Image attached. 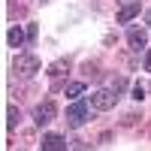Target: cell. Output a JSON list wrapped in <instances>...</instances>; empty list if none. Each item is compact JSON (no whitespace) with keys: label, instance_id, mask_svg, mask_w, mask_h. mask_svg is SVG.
I'll use <instances>...</instances> for the list:
<instances>
[{"label":"cell","instance_id":"obj_2","mask_svg":"<svg viewBox=\"0 0 151 151\" xmlns=\"http://www.w3.org/2000/svg\"><path fill=\"white\" fill-rule=\"evenodd\" d=\"M12 70H15V76H33V73H40V58L36 55H18L15 60H12Z\"/></svg>","mask_w":151,"mask_h":151},{"label":"cell","instance_id":"obj_11","mask_svg":"<svg viewBox=\"0 0 151 151\" xmlns=\"http://www.w3.org/2000/svg\"><path fill=\"white\" fill-rule=\"evenodd\" d=\"M82 91H85V85H82V82H73V85H67V97H79Z\"/></svg>","mask_w":151,"mask_h":151},{"label":"cell","instance_id":"obj_9","mask_svg":"<svg viewBox=\"0 0 151 151\" xmlns=\"http://www.w3.org/2000/svg\"><path fill=\"white\" fill-rule=\"evenodd\" d=\"M18 121H21L18 109H15V106H9V112H6V127H9V130H15V127H18Z\"/></svg>","mask_w":151,"mask_h":151},{"label":"cell","instance_id":"obj_16","mask_svg":"<svg viewBox=\"0 0 151 151\" xmlns=\"http://www.w3.org/2000/svg\"><path fill=\"white\" fill-rule=\"evenodd\" d=\"M145 24H148V27H151V9L145 12Z\"/></svg>","mask_w":151,"mask_h":151},{"label":"cell","instance_id":"obj_4","mask_svg":"<svg viewBox=\"0 0 151 151\" xmlns=\"http://www.w3.org/2000/svg\"><path fill=\"white\" fill-rule=\"evenodd\" d=\"M55 115H58V106L52 103V100H42L40 106L33 109V121L40 124V127H45V124H52L55 121Z\"/></svg>","mask_w":151,"mask_h":151},{"label":"cell","instance_id":"obj_12","mask_svg":"<svg viewBox=\"0 0 151 151\" xmlns=\"http://www.w3.org/2000/svg\"><path fill=\"white\" fill-rule=\"evenodd\" d=\"M142 97H145V88L136 85V88H133V100H142Z\"/></svg>","mask_w":151,"mask_h":151},{"label":"cell","instance_id":"obj_15","mask_svg":"<svg viewBox=\"0 0 151 151\" xmlns=\"http://www.w3.org/2000/svg\"><path fill=\"white\" fill-rule=\"evenodd\" d=\"M121 6H130V3H139V0H118Z\"/></svg>","mask_w":151,"mask_h":151},{"label":"cell","instance_id":"obj_6","mask_svg":"<svg viewBox=\"0 0 151 151\" xmlns=\"http://www.w3.org/2000/svg\"><path fill=\"white\" fill-rule=\"evenodd\" d=\"M40 148H42V151H64V136H58V133H45Z\"/></svg>","mask_w":151,"mask_h":151},{"label":"cell","instance_id":"obj_3","mask_svg":"<svg viewBox=\"0 0 151 151\" xmlns=\"http://www.w3.org/2000/svg\"><path fill=\"white\" fill-rule=\"evenodd\" d=\"M88 100H91V106H94L97 112H109L112 106L118 103V94L112 91V88H103V91H94Z\"/></svg>","mask_w":151,"mask_h":151},{"label":"cell","instance_id":"obj_8","mask_svg":"<svg viewBox=\"0 0 151 151\" xmlns=\"http://www.w3.org/2000/svg\"><path fill=\"white\" fill-rule=\"evenodd\" d=\"M6 40H9V45H12V48H21V45H24V40H27V33H24L21 27H9V36H6Z\"/></svg>","mask_w":151,"mask_h":151},{"label":"cell","instance_id":"obj_14","mask_svg":"<svg viewBox=\"0 0 151 151\" xmlns=\"http://www.w3.org/2000/svg\"><path fill=\"white\" fill-rule=\"evenodd\" d=\"M145 70L151 73V48H148V55H145Z\"/></svg>","mask_w":151,"mask_h":151},{"label":"cell","instance_id":"obj_7","mask_svg":"<svg viewBox=\"0 0 151 151\" xmlns=\"http://www.w3.org/2000/svg\"><path fill=\"white\" fill-rule=\"evenodd\" d=\"M136 15H139V3H130V6H121V12H118V24H127V21H133Z\"/></svg>","mask_w":151,"mask_h":151},{"label":"cell","instance_id":"obj_13","mask_svg":"<svg viewBox=\"0 0 151 151\" xmlns=\"http://www.w3.org/2000/svg\"><path fill=\"white\" fill-rule=\"evenodd\" d=\"M73 151H88V148H85V142H73Z\"/></svg>","mask_w":151,"mask_h":151},{"label":"cell","instance_id":"obj_1","mask_svg":"<svg viewBox=\"0 0 151 151\" xmlns=\"http://www.w3.org/2000/svg\"><path fill=\"white\" fill-rule=\"evenodd\" d=\"M91 100H79V103H73L70 109H67V124L70 127H82V124L88 121V115H91Z\"/></svg>","mask_w":151,"mask_h":151},{"label":"cell","instance_id":"obj_5","mask_svg":"<svg viewBox=\"0 0 151 151\" xmlns=\"http://www.w3.org/2000/svg\"><path fill=\"white\" fill-rule=\"evenodd\" d=\"M127 42H130V48H145L148 45V33H145V27H130V33H127Z\"/></svg>","mask_w":151,"mask_h":151},{"label":"cell","instance_id":"obj_10","mask_svg":"<svg viewBox=\"0 0 151 151\" xmlns=\"http://www.w3.org/2000/svg\"><path fill=\"white\" fill-rule=\"evenodd\" d=\"M64 70H67V60H55V64L48 67V76H60Z\"/></svg>","mask_w":151,"mask_h":151}]
</instances>
